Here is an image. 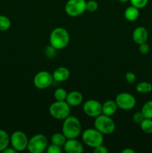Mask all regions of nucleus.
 I'll return each mask as SVG.
<instances>
[{
	"instance_id": "23",
	"label": "nucleus",
	"mask_w": 152,
	"mask_h": 153,
	"mask_svg": "<svg viewBox=\"0 0 152 153\" xmlns=\"http://www.w3.org/2000/svg\"><path fill=\"white\" fill-rule=\"evenodd\" d=\"M11 26L10 19L4 15H0V31H6Z\"/></svg>"
},
{
	"instance_id": "15",
	"label": "nucleus",
	"mask_w": 152,
	"mask_h": 153,
	"mask_svg": "<svg viewBox=\"0 0 152 153\" xmlns=\"http://www.w3.org/2000/svg\"><path fill=\"white\" fill-rule=\"evenodd\" d=\"M54 81L57 82H64L68 80L70 76V71L67 67H59L52 73Z\"/></svg>"
},
{
	"instance_id": "32",
	"label": "nucleus",
	"mask_w": 152,
	"mask_h": 153,
	"mask_svg": "<svg viewBox=\"0 0 152 153\" xmlns=\"http://www.w3.org/2000/svg\"><path fill=\"white\" fill-rule=\"evenodd\" d=\"M94 152L95 153H108L109 150L103 144L100 145V146H97V147L94 148Z\"/></svg>"
},
{
	"instance_id": "24",
	"label": "nucleus",
	"mask_w": 152,
	"mask_h": 153,
	"mask_svg": "<svg viewBox=\"0 0 152 153\" xmlns=\"http://www.w3.org/2000/svg\"><path fill=\"white\" fill-rule=\"evenodd\" d=\"M67 94L68 93L63 88H57L54 93V97L56 101H66Z\"/></svg>"
},
{
	"instance_id": "6",
	"label": "nucleus",
	"mask_w": 152,
	"mask_h": 153,
	"mask_svg": "<svg viewBox=\"0 0 152 153\" xmlns=\"http://www.w3.org/2000/svg\"><path fill=\"white\" fill-rule=\"evenodd\" d=\"M48 139L43 134H37L28 140L27 149L31 153H43L48 147Z\"/></svg>"
},
{
	"instance_id": "27",
	"label": "nucleus",
	"mask_w": 152,
	"mask_h": 153,
	"mask_svg": "<svg viewBox=\"0 0 152 153\" xmlns=\"http://www.w3.org/2000/svg\"><path fill=\"white\" fill-rule=\"evenodd\" d=\"M46 152L47 153H61L63 152L62 146H58L52 143L51 145H48Z\"/></svg>"
},
{
	"instance_id": "37",
	"label": "nucleus",
	"mask_w": 152,
	"mask_h": 153,
	"mask_svg": "<svg viewBox=\"0 0 152 153\" xmlns=\"http://www.w3.org/2000/svg\"><path fill=\"white\" fill-rule=\"evenodd\" d=\"M151 61H152V59H151Z\"/></svg>"
},
{
	"instance_id": "34",
	"label": "nucleus",
	"mask_w": 152,
	"mask_h": 153,
	"mask_svg": "<svg viewBox=\"0 0 152 153\" xmlns=\"http://www.w3.org/2000/svg\"><path fill=\"white\" fill-rule=\"evenodd\" d=\"M122 153H135V151L131 148H126L122 151Z\"/></svg>"
},
{
	"instance_id": "13",
	"label": "nucleus",
	"mask_w": 152,
	"mask_h": 153,
	"mask_svg": "<svg viewBox=\"0 0 152 153\" xmlns=\"http://www.w3.org/2000/svg\"><path fill=\"white\" fill-rule=\"evenodd\" d=\"M132 38L134 43L138 45L147 42L148 39V31L147 28L143 26L137 27L133 31Z\"/></svg>"
},
{
	"instance_id": "26",
	"label": "nucleus",
	"mask_w": 152,
	"mask_h": 153,
	"mask_svg": "<svg viewBox=\"0 0 152 153\" xmlns=\"http://www.w3.org/2000/svg\"><path fill=\"white\" fill-rule=\"evenodd\" d=\"M149 0H130L131 5L137 7L139 9H142L145 7L148 3Z\"/></svg>"
},
{
	"instance_id": "35",
	"label": "nucleus",
	"mask_w": 152,
	"mask_h": 153,
	"mask_svg": "<svg viewBox=\"0 0 152 153\" xmlns=\"http://www.w3.org/2000/svg\"><path fill=\"white\" fill-rule=\"evenodd\" d=\"M118 1H120V2H122V3H126V2H128V1H129L130 0H118Z\"/></svg>"
},
{
	"instance_id": "12",
	"label": "nucleus",
	"mask_w": 152,
	"mask_h": 153,
	"mask_svg": "<svg viewBox=\"0 0 152 153\" xmlns=\"http://www.w3.org/2000/svg\"><path fill=\"white\" fill-rule=\"evenodd\" d=\"M63 149L67 153H82L83 152V146L81 142L76 138L67 139L63 145Z\"/></svg>"
},
{
	"instance_id": "30",
	"label": "nucleus",
	"mask_w": 152,
	"mask_h": 153,
	"mask_svg": "<svg viewBox=\"0 0 152 153\" xmlns=\"http://www.w3.org/2000/svg\"><path fill=\"white\" fill-rule=\"evenodd\" d=\"M144 119V115L142 114V111H137L133 115V120H134V122L136 123L139 124Z\"/></svg>"
},
{
	"instance_id": "5",
	"label": "nucleus",
	"mask_w": 152,
	"mask_h": 153,
	"mask_svg": "<svg viewBox=\"0 0 152 153\" xmlns=\"http://www.w3.org/2000/svg\"><path fill=\"white\" fill-rule=\"evenodd\" d=\"M70 108L66 101H55L50 105L49 111L54 119L63 120L70 115Z\"/></svg>"
},
{
	"instance_id": "33",
	"label": "nucleus",
	"mask_w": 152,
	"mask_h": 153,
	"mask_svg": "<svg viewBox=\"0 0 152 153\" xmlns=\"http://www.w3.org/2000/svg\"><path fill=\"white\" fill-rule=\"evenodd\" d=\"M2 152H4V153H16L17 152V151L16 150V149H13V147H7L5 149H4V151H3Z\"/></svg>"
},
{
	"instance_id": "4",
	"label": "nucleus",
	"mask_w": 152,
	"mask_h": 153,
	"mask_svg": "<svg viewBox=\"0 0 152 153\" xmlns=\"http://www.w3.org/2000/svg\"><path fill=\"white\" fill-rule=\"evenodd\" d=\"M94 126L104 135L112 134L116 129V123L111 117L107 116L103 114L95 118Z\"/></svg>"
},
{
	"instance_id": "2",
	"label": "nucleus",
	"mask_w": 152,
	"mask_h": 153,
	"mask_svg": "<svg viewBox=\"0 0 152 153\" xmlns=\"http://www.w3.org/2000/svg\"><path fill=\"white\" fill-rule=\"evenodd\" d=\"M82 126L80 120L75 116L69 115L63 120L62 125V133L67 139L77 138L80 135Z\"/></svg>"
},
{
	"instance_id": "11",
	"label": "nucleus",
	"mask_w": 152,
	"mask_h": 153,
	"mask_svg": "<svg viewBox=\"0 0 152 153\" xmlns=\"http://www.w3.org/2000/svg\"><path fill=\"white\" fill-rule=\"evenodd\" d=\"M83 111L85 114L95 118L102 114V104L96 100H88L83 103Z\"/></svg>"
},
{
	"instance_id": "31",
	"label": "nucleus",
	"mask_w": 152,
	"mask_h": 153,
	"mask_svg": "<svg viewBox=\"0 0 152 153\" xmlns=\"http://www.w3.org/2000/svg\"><path fill=\"white\" fill-rule=\"evenodd\" d=\"M125 79H126L128 83L133 84L137 81V76L133 72H128L125 74Z\"/></svg>"
},
{
	"instance_id": "36",
	"label": "nucleus",
	"mask_w": 152,
	"mask_h": 153,
	"mask_svg": "<svg viewBox=\"0 0 152 153\" xmlns=\"http://www.w3.org/2000/svg\"><path fill=\"white\" fill-rule=\"evenodd\" d=\"M0 3H1V0H0Z\"/></svg>"
},
{
	"instance_id": "8",
	"label": "nucleus",
	"mask_w": 152,
	"mask_h": 153,
	"mask_svg": "<svg viewBox=\"0 0 152 153\" xmlns=\"http://www.w3.org/2000/svg\"><path fill=\"white\" fill-rule=\"evenodd\" d=\"M28 140L29 139L26 134L19 130L13 131L10 136V144L17 152L27 149Z\"/></svg>"
},
{
	"instance_id": "20",
	"label": "nucleus",
	"mask_w": 152,
	"mask_h": 153,
	"mask_svg": "<svg viewBox=\"0 0 152 153\" xmlns=\"http://www.w3.org/2000/svg\"><path fill=\"white\" fill-rule=\"evenodd\" d=\"M67 138L62 132H57L52 134L51 137V142L52 143L55 145H58L60 146H63L64 143L66 141Z\"/></svg>"
},
{
	"instance_id": "9",
	"label": "nucleus",
	"mask_w": 152,
	"mask_h": 153,
	"mask_svg": "<svg viewBox=\"0 0 152 153\" xmlns=\"http://www.w3.org/2000/svg\"><path fill=\"white\" fill-rule=\"evenodd\" d=\"M118 108L124 111L132 110L137 104V100L134 95L128 92H122L118 94L115 99Z\"/></svg>"
},
{
	"instance_id": "28",
	"label": "nucleus",
	"mask_w": 152,
	"mask_h": 153,
	"mask_svg": "<svg viewBox=\"0 0 152 153\" xmlns=\"http://www.w3.org/2000/svg\"><path fill=\"white\" fill-rule=\"evenodd\" d=\"M56 49H55L53 46H52L49 44V46H46V49H45V55H46V57H48L49 58H52L56 55Z\"/></svg>"
},
{
	"instance_id": "17",
	"label": "nucleus",
	"mask_w": 152,
	"mask_h": 153,
	"mask_svg": "<svg viewBox=\"0 0 152 153\" xmlns=\"http://www.w3.org/2000/svg\"><path fill=\"white\" fill-rule=\"evenodd\" d=\"M139 9L134 6L131 5L125 9L124 12V16L125 19L129 22H134L139 16Z\"/></svg>"
},
{
	"instance_id": "16",
	"label": "nucleus",
	"mask_w": 152,
	"mask_h": 153,
	"mask_svg": "<svg viewBox=\"0 0 152 153\" xmlns=\"http://www.w3.org/2000/svg\"><path fill=\"white\" fill-rule=\"evenodd\" d=\"M118 106L115 100H107L102 104V114L107 116L112 117L116 113Z\"/></svg>"
},
{
	"instance_id": "7",
	"label": "nucleus",
	"mask_w": 152,
	"mask_h": 153,
	"mask_svg": "<svg viewBox=\"0 0 152 153\" xmlns=\"http://www.w3.org/2000/svg\"><path fill=\"white\" fill-rule=\"evenodd\" d=\"M86 10V0H68L65 4V11L71 17H77Z\"/></svg>"
},
{
	"instance_id": "3",
	"label": "nucleus",
	"mask_w": 152,
	"mask_h": 153,
	"mask_svg": "<svg viewBox=\"0 0 152 153\" xmlns=\"http://www.w3.org/2000/svg\"><path fill=\"white\" fill-rule=\"evenodd\" d=\"M82 140L83 143L91 148H95L103 144L104 134H101L95 128H89L82 132Z\"/></svg>"
},
{
	"instance_id": "22",
	"label": "nucleus",
	"mask_w": 152,
	"mask_h": 153,
	"mask_svg": "<svg viewBox=\"0 0 152 153\" xmlns=\"http://www.w3.org/2000/svg\"><path fill=\"white\" fill-rule=\"evenodd\" d=\"M141 111L145 118L152 119V100L147 101L143 105Z\"/></svg>"
},
{
	"instance_id": "19",
	"label": "nucleus",
	"mask_w": 152,
	"mask_h": 153,
	"mask_svg": "<svg viewBox=\"0 0 152 153\" xmlns=\"http://www.w3.org/2000/svg\"><path fill=\"white\" fill-rule=\"evenodd\" d=\"M136 91L139 94H149L152 91V85L148 82H139L136 86Z\"/></svg>"
},
{
	"instance_id": "1",
	"label": "nucleus",
	"mask_w": 152,
	"mask_h": 153,
	"mask_svg": "<svg viewBox=\"0 0 152 153\" xmlns=\"http://www.w3.org/2000/svg\"><path fill=\"white\" fill-rule=\"evenodd\" d=\"M70 41L68 31L63 27L55 28L49 35V44L57 50H61L66 47Z\"/></svg>"
},
{
	"instance_id": "10",
	"label": "nucleus",
	"mask_w": 152,
	"mask_h": 153,
	"mask_svg": "<svg viewBox=\"0 0 152 153\" xmlns=\"http://www.w3.org/2000/svg\"><path fill=\"white\" fill-rule=\"evenodd\" d=\"M53 81L52 74H51L49 72L43 70L37 73L34 76V85L37 89L45 90L52 85Z\"/></svg>"
},
{
	"instance_id": "29",
	"label": "nucleus",
	"mask_w": 152,
	"mask_h": 153,
	"mask_svg": "<svg viewBox=\"0 0 152 153\" xmlns=\"http://www.w3.org/2000/svg\"><path fill=\"white\" fill-rule=\"evenodd\" d=\"M139 52L142 54V55H147L150 52V46L147 43V42L145 43H141V44L139 45Z\"/></svg>"
},
{
	"instance_id": "25",
	"label": "nucleus",
	"mask_w": 152,
	"mask_h": 153,
	"mask_svg": "<svg viewBox=\"0 0 152 153\" xmlns=\"http://www.w3.org/2000/svg\"><path fill=\"white\" fill-rule=\"evenodd\" d=\"M98 3L95 0H89L86 1V10L89 12H95L98 9Z\"/></svg>"
},
{
	"instance_id": "14",
	"label": "nucleus",
	"mask_w": 152,
	"mask_h": 153,
	"mask_svg": "<svg viewBox=\"0 0 152 153\" xmlns=\"http://www.w3.org/2000/svg\"><path fill=\"white\" fill-rule=\"evenodd\" d=\"M83 97L80 92L77 91H72L67 94L66 102L70 107H77L82 103Z\"/></svg>"
},
{
	"instance_id": "21",
	"label": "nucleus",
	"mask_w": 152,
	"mask_h": 153,
	"mask_svg": "<svg viewBox=\"0 0 152 153\" xmlns=\"http://www.w3.org/2000/svg\"><path fill=\"white\" fill-rule=\"evenodd\" d=\"M140 128L146 134H152V119L145 118L139 123Z\"/></svg>"
},
{
	"instance_id": "18",
	"label": "nucleus",
	"mask_w": 152,
	"mask_h": 153,
	"mask_svg": "<svg viewBox=\"0 0 152 153\" xmlns=\"http://www.w3.org/2000/svg\"><path fill=\"white\" fill-rule=\"evenodd\" d=\"M10 145V135L6 131L0 129V152H3Z\"/></svg>"
}]
</instances>
